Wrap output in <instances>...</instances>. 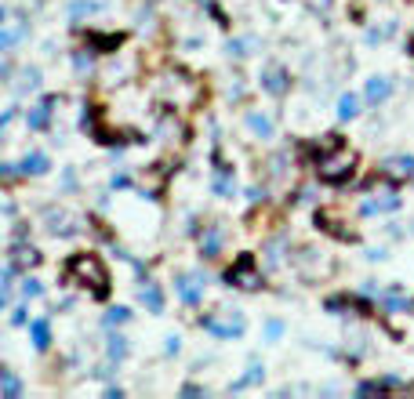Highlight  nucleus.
<instances>
[{
	"label": "nucleus",
	"instance_id": "f257e3e1",
	"mask_svg": "<svg viewBox=\"0 0 414 399\" xmlns=\"http://www.w3.org/2000/svg\"><path fill=\"white\" fill-rule=\"evenodd\" d=\"M62 276H66L70 287H80L91 301H106L109 291H113L109 265L102 262L99 251H77V254H70L66 265H62Z\"/></svg>",
	"mask_w": 414,
	"mask_h": 399
},
{
	"label": "nucleus",
	"instance_id": "f03ea898",
	"mask_svg": "<svg viewBox=\"0 0 414 399\" xmlns=\"http://www.w3.org/2000/svg\"><path fill=\"white\" fill-rule=\"evenodd\" d=\"M153 91H156V99H160V106H171V109H182V113L185 109H197L200 99H207V87L193 73H185L182 66L156 69Z\"/></svg>",
	"mask_w": 414,
	"mask_h": 399
},
{
	"label": "nucleus",
	"instance_id": "7ed1b4c3",
	"mask_svg": "<svg viewBox=\"0 0 414 399\" xmlns=\"http://www.w3.org/2000/svg\"><path fill=\"white\" fill-rule=\"evenodd\" d=\"M309 167H312V178L324 181V186H349L360 171V152L349 142H338L324 152H316L309 160Z\"/></svg>",
	"mask_w": 414,
	"mask_h": 399
},
{
	"label": "nucleus",
	"instance_id": "20e7f679",
	"mask_svg": "<svg viewBox=\"0 0 414 399\" xmlns=\"http://www.w3.org/2000/svg\"><path fill=\"white\" fill-rule=\"evenodd\" d=\"M403 186L386 174H374L364 189V200H360V218H381V214H396L403 207Z\"/></svg>",
	"mask_w": 414,
	"mask_h": 399
},
{
	"label": "nucleus",
	"instance_id": "39448f33",
	"mask_svg": "<svg viewBox=\"0 0 414 399\" xmlns=\"http://www.w3.org/2000/svg\"><path fill=\"white\" fill-rule=\"evenodd\" d=\"M222 287H240V291H262L266 287V265L254 251H240L233 265L222 272Z\"/></svg>",
	"mask_w": 414,
	"mask_h": 399
},
{
	"label": "nucleus",
	"instance_id": "423d86ee",
	"mask_svg": "<svg viewBox=\"0 0 414 399\" xmlns=\"http://www.w3.org/2000/svg\"><path fill=\"white\" fill-rule=\"evenodd\" d=\"M197 327L218 342H233V337H244L247 334V320L240 309H218V313H207V316H197Z\"/></svg>",
	"mask_w": 414,
	"mask_h": 399
},
{
	"label": "nucleus",
	"instance_id": "0eeeda50",
	"mask_svg": "<svg viewBox=\"0 0 414 399\" xmlns=\"http://www.w3.org/2000/svg\"><path fill=\"white\" fill-rule=\"evenodd\" d=\"M40 225L55 240H73V236L84 232V218L73 214L70 207H62V203H44L40 207Z\"/></svg>",
	"mask_w": 414,
	"mask_h": 399
},
{
	"label": "nucleus",
	"instance_id": "6e6552de",
	"mask_svg": "<svg viewBox=\"0 0 414 399\" xmlns=\"http://www.w3.org/2000/svg\"><path fill=\"white\" fill-rule=\"evenodd\" d=\"M291 262H295V272L302 276L305 283H324L327 276L334 272V262L324 251H316V247H298Z\"/></svg>",
	"mask_w": 414,
	"mask_h": 399
},
{
	"label": "nucleus",
	"instance_id": "1a4fd4ad",
	"mask_svg": "<svg viewBox=\"0 0 414 399\" xmlns=\"http://www.w3.org/2000/svg\"><path fill=\"white\" fill-rule=\"evenodd\" d=\"M258 87L266 91L269 99L283 102V99L291 95V87H295V73H291V66H283V62H266L262 73H258Z\"/></svg>",
	"mask_w": 414,
	"mask_h": 399
},
{
	"label": "nucleus",
	"instance_id": "9d476101",
	"mask_svg": "<svg viewBox=\"0 0 414 399\" xmlns=\"http://www.w3.org/2000/svg\"><path fill=\"white\" fill-rule=\"evenodd\" d=\"M80 29V26H77ZM80 40L99 55V58H113V55H120L124 51V44H127V33L124 29H80Z\"/></svg>",
	"mask_w": 414,
	"mask_h": 399
},
{
	"label": "nucleus",
	"instance_id": "9b49d317",
	"mask_svg": "<svg viewBox=\"0 0 414 399\" xmlns=\"http://www.w3.org/2000/svg\"><path fill=\"white\" fill-rule=\"evenodd\" d=\"M226 240H229L226 222H204V229L197 232V254L204 262H218L226 254Z\"/></svg>",
	"mask_w": 414,
	"mask_h": 399
},
{
	"label": "nucleus",
	"instance_id": "f8f14e48",
	"mask_svg": "<svg viewBox=\"0 0 414 399\" xmlns=\"http://www.w3.org/2000/svg\"><path fill=\"white\" fill-rule=\"evenodd\" d=\"M175 294L182 305H189V309H197V305H204V291H207V272L204 269H193V272H175Z\"/></svg>",
	"mask_w": 414,
	"mask_h": 399
},
{
	"label": "nucleus",
	"instance_id": "ddd939ff",
	"mask_svg": "<svg viewBox=\"0 0 414 399\" xmlns=\"http://www.w3.org/2000/svg\"><path fill=\"white\" fill-rule=\"evenodd\" d=\"M62 99L58 95H40L33 106L26 109V131H33V135H44V131H51L55 128V106H58Z\"/></svg>",
	"mask_w": 414,
	"mask_h": 399
},
{
	"label": "nucleus",
	"instance_id": "4468645a",
	"mask_svg": "<svg viewBox=\"0 0 414 399\" xmlns=\"http://www.w3.org/2000/svg\"><path fill=\"white\" fill-rule=\"evenodd\" d=\"M291 236L288 232H269L266 240H262V265L269 269V272H276V269H283L291 258Z\"/></svg>",
	"mask_w": 414,
	"mask_h": 399
},
{
	"label": "nucleus",
	"instance_id": "2eb2a0df",
	"mask_svg": "<svg viewBox=\"0 0 414 399\" xmlns=\"http://www.w3.org/2000/svg\"><path fill=\"white\" fill-rule=\"evenodd\" d=\"M99 77L109 84V87H124V84H131L142 77V58L131 55V51H120V66L113 69H99Z\"/></svg>",
	"mask_w": 414,
	"mask_h": 399
},
{
	"label": "nucleus",
	"instance_id": "dca6fc26",
	"mask_svg": "<svg viewBox=\"0 0 414 399\" xmlns=\"http://www.w3.org/2000/svg\"><path fill=\"white\" fill-rule=\"evenodd\" d=\"M338 225H345V222L334 207H316V229L324 236H331L338 243H360V232H349V229H338Z\"/></svg>",
	"mask_w": 414,
	"mask_h": 399
},
{
	"label": "nucleus",
	"instance_id": "f3484780",
	"mask_svg": "<svg viewBox=\"0 0 414 399\" xmlns=\"http://www.w3.org/2000/svg\"><path fill=\"white\" fill-rule=\"evenodd\" d=\"M378 171L400 181V186H407V181H414V152H389V157H381Z\"/></svg>",
	"mask_w": 414,
	"mask_h": 399
},
{
	"label": "nucleus",
	"instance_id": "a211bd4d",
	"mask_svg": "<svg viewBox=\"0 0 414 399\" xmlns=\"http://www.w3.org/2000/svg\"><path fill=\"white\" fill-rule=\"evenodd\" d=\"M244 128H247L251 138H258V142H273V138H276V120H273L266 109L244 106Z\"/></svg>",
	"mask_w": 414,
	"mask_h": 399
},
{
	"label": "nucleus",
	"instance_id": "6ab92c4d",
	"mask_svg": "<svg viewBox=\"0 0 414 399\" xmlns=\"http://www.w3.org/2000/svg\"><path fill=\"white\" fill-rule=\"evenodd\" d=\"M291 149H276L269 152V160H266V181H269V189L276 186H291Z\"/></svg>",
	"mask_w": 414,
	"mask_h": 399
},
{
	"label": "nucleus",
	"instance_id": "aec40b11",
	"mask_svg": "<svg viewBox=\"0 0 414 399\" xmlns=\"http://www.w3.org/2000/svg\"><path fill=\"white\" fill-rule=\"evenodd\" d=\"M393 95H396V80H393V77H386V73H374V77H367V84H364V102H367L371 109L386 106Z\"/></svg>",
	"mask_w": 414,
	"mask_h": 399
},
{
	"label": "nucleus",
	"instance_id": "412c9836",
	"mask_svg": "<svg viewBox=\"0 0 414 399\" xmlns=\"http://www.w3.org/2000/svg\"><path fill=\"white\" fill-rule=\"evenodd\" d=\"M18 272H33L40 262H44V254H40V247H33V243H8V254H4Z\"/></svg>",
	"mask_w": 414,
	"mask_h": 399
},
{
	"label": "nucleus",
	"instance_id": "4be33fe9",
	"mask_svg": "<svg viewBox=\"0 0 414 399\" xmlns=\"http://www.w3.org/2000/svg\"><path fill=\"white\" fill-rule=\"evenodd\" d=\"M138 301L146 305V313H153V316H164V309H168V294H164V287L156 283L153 276L138 280Z\"/></svg>",
	"mask_w": 414,
	"mask_h": 399
},
{
	"label": "nucleus",
	"instance_id": "5701e85b",
	"mask_svg": "<svg viewBox=\"0 0 414 399\" xmlns=\"http://www.w3.org/2000/svg\"><path fill=\"white\" fill-rule=\"evenodd\" d=\"M44 91V73L40 66H22L18 69V80L11 84V95L15 99H29V95H40Z\"/></svg>",
	"mask_w": 414,
	"mask_h": 399
},
{
	"label": "nucleus",
	"instance_id": "b1692460",
	"mask_svg": "<svg viewBox=\"0 0 414 399\" xmlns=\"http://www.w3.org/2000/svg\"><path fill=\"white\" fill-rule=\"evenodd\" d=\"M254 47H258V37L254 33H240V37H226V44H222V51H226V58L233 66H244L247 58L254 55Z\"/></svg>",
	"mask_w": 414,
	"mask_h": 399
},
{
	"label": "nucleus",
	"instance_id": "393cba45",
	"mask_svg": "<svg viewBox=\"0 0 414 399\" xmlns=\"http://www.w3.org/2000/svg\"><path fill=\"white\" fill-rule=\"evenodd\" d=\"M70 66H73V73L80 77V80H91V77H99V55H94L84 40L70 51Z\"/></svg>",
	"mask_w": 414,
	"mask_h": 399
},
{
	"label": "nucleus",
	"instance_id": "a878e982",
	"mask_svg": "<svg viewBox=\"0 0 414 399\" xmlns=\"http://www.w3.org/2000/svg\"><path fill=\"white\" fill-rule=\"evenodd\" d=\"M364 95H356V91H342L338 95V102H334V113H338V120L342 124H353V120H360L364 116Z\"/></svg>",
	"mask_w": 414,
	"mask_h": 399
},
{
	"label": "nucleus",
	"instance_id": "bb28decb",
	"mask_svg": "<svg viewBox=\"0 0 414 399\" xmlns=\"http://www.w3.org/2000/svg\"><path fill=\"white\" fill-rule=\"evenodd\" d=\"M18 167H22L26 178H44L51 171V157H48L44 149H26L22 160H18Z\"/></svg>",
	"mask_w": 414,
	"mask_h": 399
},
{
	"label": "nucleus",
	"instance_id": "cd10ccee",
	"mask_svg": "<svg viewBox=\"0 0 414 399\" xmlns=\"http://www.w3.org/2000/svg\"><path fill=\"white\" fill-rule=\"evenodd\" d=\"M26 330H29V342H33L37 352H48V349H51V342H55V334H51V316H33Z\"/></svg>",
	"mask_w": 414,
	"mask_h": 399
},
{
	"label": "nucleus",
	"instance_id": "c85d7f7f",
	"mask_svg": "<svg viewBox=\"0 0 414 399\" xmlns=\"http://www.w3.org/2000/svg\"><path fill=\"white\" fill-rule=\"evenodd\" d=\"M127 356H131V337L124 334V327L120 330H106V359L124 363Z\"/></svg>",
	"mask_w": 414,
	"mask_h": 399
},
{
	"label": "nucleus",
	"instance_id": "c756f323",
	"mask_svg": "<svg viewBox=\"0 0 414 399\" xmlns=\"http://www.w3.org/2000/svg\"><path fill=\"white\" fill-rule=\"evenodd\" d=\"M106 8H109L106 0H70V4H66V15H70V22H73V26H80L84 18L102 15Z\"/></svg>",
	"mask_w": 414,
	"mask_h": 399
},
{
	"label": "nucleus",
	"instance_id": "7c9ffc66",
	"mask_svg": "<svg viewBox=\"0 0 414 399\" xmlns=\"http://www.w3.org/2000/svg\"><path fill=\"white\" fill-rule=\"evenodd\" d=\"M266 381V363L262 359H251L247 363V371L236 378V381H229V392H244V388H258Z\"/></svg>",
	"mask_w": 414,
	"mask_h": 399
},
{
	"label": "nucleus",
	"instance_id": "2f4dec72",
	"mask_svg": "<svg viewBox=\"0 0 414 399\" xmlns=\"http://www.w3.org/2000/svg\"><path fill=\"white\" fill-rule=\"evenodd\" d=\"M0 395L4 399H22L26 395V385L15 374V366H0Z\"/></svg>",
	"mask_w": 414,
	"mask_h": 399
},
{
	"label": "nucleus",
	"instance_id": "473e14b6",
	"mask_svg": "<svg viewBox=\"0 0 414 399\" xmlns=\"http://www.w3.org/2000/svg\"><path fill=\"white\" fill-rule=\"evenodd\" d=\"M135 320V313L127 309V305H109V309L102 313V330H120Z\"/></svg>",
	"mask_w": 414,
	"mask_h": 399
},
{
	"label": "nucleus",
	"instance_id": "72a5a7b5",
	"mask_svg": "<svg viewBox=\"0 0 414 399\" xmlns=\"http://www.w3.org/2000/svg\"><path fill=\"white\" fill-rule=\"evenodd\" d=\"M48 294V287L37 280L33 272H22V280H18V298H26V301H37V298H44Z\"/></svg>",
	"mask_w": 414,
	"mask_h": 399
},
{
	"label": "nucleus",
	"instance_id": "f704fd0d",
	"mask_svg": "<svg viewBox=\"0 0 414 399\" xmlns=\"http://www.w3.org/2000/svg\"><path fill=\"white\" fill-rule=\"evenodd\" d=\"M109 189H113V193H127V189H138V178H135V171H127V167L113 171V178H109Z\"/></svg>",
	"mask_w": 414,
	"mask_h": 399
},
{
	"label": "nucleus",
	"instance_id": "c9c22d12",
	"mask_svg": "<svg viewBox=\"0 0 414 399\" xmlns=\"http://www.w3.org/2000/svg\"><path fill=\"white\" fill-rule=\"evenodd\" d=\"M283 334H288V323H283V320H276V316H273V320H266V323H262V337H266L269 345L283 342Z\"/></svg>",
	"mask_w": 414,
	"mask_h": 399
},
{
	"label": "nucleus",
	"instance_id": "e433bc0d",
	"mask_svg": "<svg viewBox=\"0 0 414 399\" xmlns=\"http://www.w3.org/2000/svg\"><path fill=\"white\" fill-rule=\"evenodd\" d=\"M200 8L214 18V26H218V29H229V26H233V22H229V15H226V8H222L218 0H200Z\"/></svg>",
	"mask_w": 414,
	"mask_h": 399
},
{
	"label": "nucleus",
	"instance_id": "4c0bfd02",
	"mask_svg": "<svg viewBox=\"0 0 414 399\" xmlns=\"http://www.w3.org/2000/svg\"><path fill=\"white\" fill-rule=\"evenodd\" d=\"M8 323H11V327H29V301H26V298L15 301L11 309H8Z\"/></svg>",
	"mask_w": 414,
	"mask_h": 399
},
{
	"label": "nucleus",
	"instance_id": "58836bf2",
	"mask_svg": "<svg viewBox=\"0 0 414 399\" xmlns=\"http://www.w3.org/2000/svg\"><path fill=\"white\" fill-rule=\"evenodd\" d=\"M374 381H378L381 392H393V388H396V392H407V388H414L407 378H396V374H381V378H374Z\"/></svg>",
	"mask_w": 414,
	"mask_h": 399
},
{
	"label": "nucleus",
	"instance_id": "ea45409f",
	"mask_svg": "<svg viewBox=\"0 0 414 399\" xmlns=\"http://www.w3.org/2000/svg\"><path fill=\"white\" fill-rule=\"evenodd\" d=\"M389 40V26H367L364 29V44L367 47H378V44H386Z\"/></svg>",
	"mask_w": 414,
	"mask_h": 399
},
{
	"label": "nucleus",
	"instance_id": "a19ab883",
	"mask_svg": "<svg viewBox=\"0 0 414 399\" xmlns=\"http://www.w3.org/2000/svg\"><path fill=\"white\" fill-rule=\"evenodd\" d=\"M0 178H4V186L11 189V186H15V181H22L26 174H22V167H18V160H4V164H0Z\"/></svg>",
	"mask_w": 414,
	"mask_h": 399
},
{
	"label": "nucleus",
	"instance_id": "79ce46f5",
	"mask_svg": "<svg viewBox=\"0 0 414 399\" xmlns=\"http://www.w3.org/2000/svg\"><path fill=\"white\" fill-rule=\"evenodd\" d=\"M0 84H15V55H4L0 51Z\"/></svg>",
	"mask_w": 414,
	"mask_h": 399
},
{
	"label": "nucleus",
	"instance_id": "37998d69",
	"mask_svg": "<svg viewBox=\"0 0 414 399\" xmlns=\"http://www.w3.org/2000/svg\"><path fill=\"white\" fill-rule=\"evenodd\" d=\"M80 189V174L77 167H62V193H77Z\"/></svg>",
	"mask_w": 414,
	"mask_h": 399
},
{
	"label": "nucleus",
	"instance_id": "c03bdc74",
	"mask_svg": "<svg viewBox=\"0 0 414 399\" xmlns=\"http://www.w3.org/2000/svg\"><path fill=\"white\" fill-rule=\"evenodd\" d=\"M305 8H309L312 15H320V18H327V15L334 11V0H305Z\"/></svg>",
	"mask_w": 414,
	"mask_h": 399
},
{
	"label": "nucleus",
	"instance_id": "a18cd8bd",
	"mask_svg": "<svg viewBox=\"0 0 414 399\" xmlns=\"http://www.w3.org/2000/svg\"><path fill=\"white\" fill-rule=\"evenodd\" d=\"M164 356H168V359L182 356V334H168V337H164Z\"/></svg>",
	"mask_w": 414,
	"mask_h": 399
},
{
	"label": "nucleus",
	"instance_id": "49530a36",
	"mask_svg": "<svg viewBox=\"0 0 414 399\" xmlns=\"http://www.w3.org/2000/svg\"><path fill=\"white\" fill-rule=\"evenodd\" d=\"M0 210H4V222H8V225H11V222H18V203H15L11 189H8V196H4V207H0Z\"/></svg>",
	"mask_w": 414,
	"mask_h": 399
},
{
	"label": "nucleus",
	"instance_id": "de8ad7c7",
	"mask_svg": "<svg viewBox=\"0 0 414 399\" xmlns=\"http://www.w3.org/2000/svg\"><path fill=\"white\" fill-rule=\"evenodd\" d=\"M364 258H367L371 265H378V262H389V247H367V251H364Z\"/></svg>",
	"mask_w": 414,
	"mask_h": 399
},
{
	"label": "nucleus",
	"instance_id": "09e8293b",
	"mask_svg": "<svg viewBox=\"0 0 414 399\" xmlns=\"http://www.w3.org/2000/svg\"><path fill=\"white\" fill-rule=\"evenodd\" d=\"M15 120H18V106H8V109H4V116H0V131H8V128L15 124Z\"/></svg>",
	"mask_w": 414,
	"mask_h": 399
},
{
	"label": "nucleus",
	"instance_id": "8fccbe9b",
	"mask_svg": "<svg viewBox=\"0 0 414 399\" xmlns=\"http://www.w3.org/2000/svg\"><path fill=\"white\" fill-rule=\"evenodd\" d=\"M124 395H127V392H124V385H113V381L106 385V399H124Z\"/></svg>",
	"mask_w": 414,
	"mask_h": 399
},
{
	"label": "nucleus",
	"instance_id": "3c124183",
	"mask_svg": "<svg viewBox=\"0 0 414 399\" xmlns=\"http://www.w3.org/2000/svg\"><path fill=\"white\" fill-rule=\"evenodd\" d=\"M182 395H207V388H204V385H193V381H189V385H182Z\"/></svg>",
	"mask_w": 414,
	"mask_h": 399
},
{
	"label": "nucleus",
	"instance_id": "603ef678",
	"mask_svg": "<svg viewBox=\"0 0 414 399\" xmlns=\"http://www.w3.org/2000/svg\"><path fill=\"white\" fill-rule=\"evenodd\" d=\"M407 51H410V58H414V33H410V40H407Z\"/></svg>",
	"mask_w": 414,
	"mask_h": 399
}]
</instances>
